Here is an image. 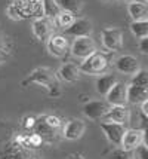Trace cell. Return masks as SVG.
Wrapping results in <instances>:
<instances>
[{
	"label": "cell",
	"instance_id": "obj_1",
	"mask_svg": "<svg viewBox=\"0 0 148 159\" xmlns=\"http://www.w3.org/2000/svg\"><path fill=\"white\" fill-rule=\"evenodd\" d=\"M27 82L37 83V85L44 86V88L48 89L50 97H58V95L61 94L57 75L50 69H48V67H39V69H36L34 71H31V75L28 76Z\"/></svg>",
	"mask_w": 148,
	"mask_h": 159
},
{
	"label": "cell",
	"instance_id": "obj_2",
	"mask_svg": "<svg viewBox=\"0 0 148 159\" xmlns=\"http://www.w3.org/2000/svg\"><path fill=\"white\" fill-rule=\"evenodd\" d=\"M12 5L16 9L18 15L21 16V20L43 16L42 0H14Z\"/></svg>",
	"mask_w": 148,
	"mask_h": 159
},
{
	"label": "cell",
	"instance_id": "obj_3",
	"mask_svg": "<svg viewBox=\"0 0 148 159\" xmlns=\"http://www.w3.org/2000/svg\"><path fill=\"white\" fill-rule=\"evenodd\" d=\"M107 66H108L107 57L99 52H93L92 55L83 60V62L78 66V69L82 73H86V75H101L105 71Z\"/></svg>",
	"mask_w": 148,
	"mask_h": 159
},
{
	"label": "cell",
	"instance_id": "obj_4",
	"mask_svg": "<svg viewBox=\"0 0 148 159\" xmlns=\"http://www.w3.org/2000/svg\"><path fill=\"white\" fill-rule=\"evenodd\" d=\"M71 55L78 60H85L93 52H96V43L91 36H85V37H74V42L70 46Z\"/></svg>",
	"mask_w": 148,
	"mask_h": 159
},
{
	"label": "cell",
	"instance_id": "obj_5",
	"mask_svg": "<svg viewBox=\"0 0 148 159\" xmlns=\"http://www.w3.org/2000/svg\"><path fill=\"white\" fill-rule=\"evenodd\" d=\"M101 40H102V46L108 51V52H116L121 48L123 45V34L119 28L116 27H108L104 28L101 33Z\"/></svg>",
	"mask_w": 148,
	"mask_h": 159
},
{
	"label": "cell",
	"instance_id": "obj_6",
	"mask_svg": "<svg viewBox=\"0 0 148 159\" xmlns=\"http://www.w3.org/2000/svg\"><path fill=\"white\" fill-rule=\"evenodd\" d=\"M101 129L104 131L107 140L110 143H113L114 146H120L121 144V139L125 135V131H126L127 128H126V125L105 120V122H101Z\"/></svg>",
	"mask_w": 148,
	"mask_h": 159
},
{
	"label": "cell",
	"instance_id": "obj_7",
	"mask_svg": "<svg viewBox=\"0 0 148 159\" xmlns=\"http://www.w3.org/2000/svg\"><path fill=\"white\" fill-rule=\"evenodd\" d=\"M48 51L50 55L57 57V58H62L67 55V52L70 51V43L65 39V36L61 34H50L48 37Z\"/></svg>",
	"mask_w": 148,
	"mask_h": 159
},
{
	"label": "cell",
	"instance_id": "obj_8",
	"mask_svg": "<svg viewBox=\"0 0 148 159\" xmlns=\"http://www.w3.org/2000/svg\"><path fill=\"white\" fill-rule=\"evenodd\" d=\"M145 143V129H136V128H130L125 131V135L121 139V144L120 147L132 152L133 149H136L139 144Z\"/></svg>",
	"mask_w": 148,
	"mask_h": 159
},
{
	"label": "cell",
	"instance_id": "obj_9",
	"mask_svg": "<svg viewBox=\"0 0 148 159\" xmlns=\"http://www.w3.org/2000/svg\"><path fill=\"white\" fill-rule=\"evenodd\" d=\"M31 28H33V34L39 40H46L50 34H53L55 24H53V20L46 18V16H40V18H34Z\"/></svg>",
	"mask_w": 148,
	"mask_h": 159
},
{
	"label": "cell",
	"instance_id": "obj_10",
	"mask_svg": "<svg viewBox=\"0 0 148 159\" xmlns=\"http://www.w3.org/2000/svg\"><path fill=\"white\" fill-rule=\"evenodd\" d=\"M92 22L86 18H77L70 24V27L65 28V34L71 37H85L92 34Z\"/></svg>",
	"mask_w": 148,
	"mask_h": 159
},
{
	"label": "cell",
	"instance_id": "obj_11",
	"mask_svg": "<svg viewBox=\"0 0 148 159\" xmlns=\"http://www.w3.org/2000/svg\"><path fill=\"white\" fill-rule=\"evenodd\" d=\"M126 91L127 85L123 82H116L111 89L105 94L107 103L110 106H126Z\"/></svg>",
	"mask_w": 148,
	"mask_h": 159
},
{
	"label": "cell",
	"instance_id": "obj_12",
	"mask_svg": "<svg viewBox=\"0 0 148 159\" xmlns=\"http://www.w3.org/2000/svg\"><path fill=\"white\" fill-rule=\"evenodd\" d=\"M105 120L110 122H117L121 125H127L130 120V111L126 106H110L107 113L104 115Z\"/></svg>",
	"mask_w": 148,
	"mask_h": 159
},
{
	"label": "cell",
	"instance_id": "obj_13",
	"mask_svg": "<svg viewBox=\"0 0 148 159\" xmlns=\"http://www.w3.org/2000/svg\"><path fill=\"white\" fill-rule=\"evenodd\" d=\"M108 107H110V104L107 101L95 100V101H89V103H86L83 106V113H85L86 118L92 119V120H96V119L104 118V115L107 113Z\"/></svg>",
	"mask_w": 148,
	"mask_h": 159
},
{
	"label": "cell",
	"instance_id": "obj_14",
	"mask_svg": "<svg viewBox=\"0 0 148 159\" xmlns=\"http://www.w3.org/2000/svg\"><path fill=\"white\" fill-rule=\"evenodd\" d=\"M114 66H116V69L117 71L120 73H123V75H135L138 70L141 69L139 67V61L135 58L133 55H121L119 57L116 62H114Z\"/></svg>",
	"mask_w": 148,
	"mask_h": 159
},
{
	"label": "cell",
	"instance_id": "obj_15",
	"mask_svg": "<svg viewBox=\"0 0 148 159\" xmlns=\"http://www.w3.org/2000/svg\"><path fill=\"white\" fill-rule=\"evenodd\" d=\"M148 100V86H136V85H127L126 91V103L139 106L142 101Z\"/></svg>",
	"mask_w": 148,
	"mask_h": 159
},
{
	"label": "cell",
	"instance_id": "obj_16",
	"mask_svg": "<svg viewBox=\"0 0 148 159\" xmlns=\"http://www.w3.org/2000/svg\"><path fill=\"white\" fill-rule=\"evenodd\" d=\"M80 69H78L76 64H73V62H65L62 64L59 70H58L57 73V77L58 79H61L64 82H68V83H73V82H77L78 79H80Z\"/></svg>",
	"mask_w": 148,
	"mask_h": 159
},
{
	"label": "cell",
	"instance_id": "obj_17",
	"mask_svg": "<svg viewBox=\"0 0 148 159\" xmlns=\"http://www.w3.org/2000/svg\"><path fill=\"white\" fill-rule=\"evenodd\" d=\"M86 129V125L83 120L80 119H71L70 122H67V125L64 126V137L67 140H77L83 135V132Z\"/></svg>",
	"mask_w": 148,
	"mask_h": 159
},
{
	"label": "cell",
	"instance_id": "obj_18",
	"mask_svg": "<svg viewBox=\"0 0 148 159\" xmlns=\"http://www.w3.org/2000/svg\"><path fill=\"white\" fill-rule=\"evenodd\" d=\"M127 14L130 15L132 21H141L147 20L148 16V6L145 2L141 0H132L127 5Z\"/></svg>",
	"mask_w": 148,
	"mask_h": 159
},
{
	"label": "cell",
	"instance_id": "obj_19",
	"mask_svg": "<svg viewBox=\"0 0 148 159\" xmlns=\"http://www.w3.org/2000/svg\"><path fill=\"white\" fill-rule=\"evenodd\" d=\"M12 147H7L5 149V152L2 153L0 159H33V156L30 155L25 147L21 144H18L15 141V144H11Z\"/></svg>",
	"mask_w": 148,
	"mask_h": 159
},
{
	"label": "cell",
	"instance_id": "obj_20",
	"mask_svg": "<svg viewBox=\"0 0 148 159\" xmlns=\"http://www.w3.org/2000/svg\"><path fill=\"white\" fill-rule=\"evenodd\" d=\"M116 82H117V79H116L114 75H102V76L96 77V80H95V89H96L98 94L105 95Z\"/></svg>",
	"mask_w": 148,
	"mask_h": 159
},
{
	"label": "cell",
	"instance_id": "obj_21",
	"mask_svg": "<svg viewBox=\"0 0 148 159\" xmlns=\"http://www.w3.org/2000/svg\"><path fill=\"white\" fill-rule=\"evenodd\" d=\"M33 129H34V134H37L40 139H43V137H50V135H53L55 131H57V129H53V128L44 120V116L36 119V124H34V126H33Z\"/></svg>",
	"mask_w": 148,
	"mask_h": 159
},
{
	"label": "cell",
	"instance_id": "obj_22",
	"mask_svg": "<svg viewBox=\"0 0 148 159\" xmlns=\"http://www.w3.org/2000/svg\"><path fill=\"white\" fill-rule=\"evenodd\" d=\"M57 3L61 11L71 14H78L83 7V0H57Z\"/></svg>",
	"mask_w": 148,
	"mask_h": 159
},
{
	"label": "cell",
	"instance_id": "obj_23",
	"mask_svg": "<svg viewBox=\"0 0 148 159\" xmlns=\"http://www.w3.org/2000/svg\"><path fill=\"white\" fill-rule=\"evenodd\" d=\"M42 9H43V16L50 18V20H53L61 12L57 0H42Z\"/></svg>",
	"mask_w": 148,
	"mask_h": 159
},
{
	"label": "cell",
	"instance_id": "obj_24",
	"mask_svg": "<svg viewBox=\"0 0 148 159\" xmlns=\"http://www.w3.org/2000/svg\"><path fill=\"white\" fill-rule=\"evenodd\" d=\"M130 33L136 39H142V37L148 36V21L147 20L132 21V24H130Z\"/></svg>",
	"mask_w": 148,
	"mask_h": 159
},
{
	"label": "cell",
	"instance_id": "obj_25",
	"mask_svg": "<svg viewBox=\"0 0 148 159\" xmlns=\"http://www.w3.org/2000/svg\"><path fill=\"white\" fill-rule=\"evenodd\" d=\"M74 20H76V18H74V14H71V12H65V11H61V12L53 18V24H55L57 27H61V28L65 30L67 27H70V24Z\"/></svg>",
	"mask_w": 148,
	"mask_h": 159
},
{
	"label": "cell",
	"instance_id": "obj_26",
	"mask_svg": "<svg viewBox=\"0 0 148 159\" xmlns=\"http://www.w3.org/2000/svg\"><path fill=\"white\" fill-rule=\"evenodd\" d=\"M130 85H136V86H148V73H147V70L139 69L135 75H132Z\"/></svg>",
	"mask_w": 148,
	"mask_h": 159
},
{
	"label": "cell",
	"instance_id": "obj_27",
	"mask_svg": "<svg viewBox=\"0 0 148 159\" xmlns=\"http://www.w3.org/2000/svg\"><path fill=\"white\" fill-rule=\"evenodd\" d=\"M107 159H133V155L132 152H129V150H125V149H116L113 152L108 155V158Z\"/></svg>",
	"mask_w": 148,
	"mask_h": 159
},
{
	"label": "cell",
	"instance_id": "obj_28",
	"mask_svg": "<svg viewBox=\"0 0 148 159\" xmlns=\"http://www.w3.org/2000/svg\"><path fill=\"white\" fill-rule=\"evenodd\" d=\"M132 155H133V159H148L147 144H145V143L139 144L136 149H133V150H132Z\"/></svg>",
	"mask_w": 148,
	"mask_h": 159
},
{
	"label": "cell",
	"instance_id": "obj_29",
	"mask_svg": "<svg viewBox=\"0 0 148 159\" xmlns=\"http://www.w3.org/2000/svg\"><path fill=\"white\" fill-rule=\"evenodd\" d=\"M9 54H11V46L3 40V37H0V64L9 57Z\"/></svg>",
	"mask_w": 148,
	"mask_h": 159
},
{
	"label": "cell",
	"instance_id": "obj_30",
	"mask_svg": "<svg viewBox=\"0 0 148 159\" xmlns=\"http://www.w3.org/2000/svg\"><path fill=\"white\" fill-rule=\"evenodd\" d=\"M44 120L48 122V124L53 128V129H58L59 126H61V119L58 118V116H53V115H48V116H44Z\"/></svg>",
	"mask_w": 148,
	"mask_h": 159
},
{
	"label": "cell",
	"instance_id": "obj_31",
	"mask_svg": "<svg viewBox=\"0 0 148 159\" xmlns=\"http://www.w3.org/2000/svg\"><path fill=\"white\" fill-rule=\"evenodd\" d=\"M6 14L9 15V18H12L14 21H21V16L18 15V12H16V9L14 7V5H12V3H11V5L7 6Z\"/></svg>",
	"mask_w": 148,
	"mask_h": 159
},
{
	"label": "cell",
	"instance_id": "obj_32",
	"mask_svg": "<svg viewBox=\"0 0 148 159\" xmlns=\"http://www.w3.org/2000/svg\"><path fill=\"white\" fill-rule=\"evenodd\" d=\"M138 46H139V51H141L142 54H144V55H147V54H148V36H145V37L139 39Z\"/></svg>",
	"mask_w": 148,
	"mask_h": 159
},
{
	"label": "cell",
	"instance_id": "obj_33",
	"mask_svg": "<svg viewBox=\"0 0 148 159\" xmlns=\"http://www.w3.org/2000/svg\"><path fill=\"white\" fill-rule=\"evenodd\" d=\"M34 124H36V118H33V116H27L24 119V128H27V129H33Z\"/></svg>",
	"mask_w": 148,
	"mask_h": 159
},
{
	"label": "cell",
	"instance_id": "obj_34",
	"mask_svg": "<svg viewBox=\"0 0 148 159\" xmlns=\"http://www.w3.org/2000/svg\"><path fill=\"white\" fill-rule=\"evenodd\" d=\"M71 159H85V158H83L82 155H74V156H73Z\"/></svg>",
	"mask_w": 148,
	"mask_h": 159
},
{
	"label": "cell",
	"instance_id": "obj_35",
	"mask_svg": "<svg viewBox=\"0 0 148 159\" xmlns=\"http://www.w3.org/2000/svg\"><path fill=\"white\" fill-rule=\"evenodd\" d=\"M102 2H111V0H102Z\"/></svg>",
	"mask_w": 148,
	"mask_h": 159
},
{
	"label": "cell",
	"instance_id": "obj_36",
	"mask_svg": "<svg viewBox=\"0 0 148 159\" xmlns=\"http://www.w3.org/2000/svg\"><path fill=\"white\" fill-rule=\"evenodd\" d=\"M127 2H132V0H127Z\"/></svg>",
	"mask_w": 148,
	"mask_h": 159
}]
</instances>
